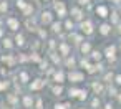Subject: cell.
Segmentation results:
<instances>
[{
	"label": "cell",
	"mask_w": 121,
	"mask_h": 109,
	"mask_svg": "<svg viewBox=\"0 0 121 109\" xmlns=\"http://www.w3.org/2000/svg\"><path fill=\"white\" fill-rule=\"evenodd\" d=\"M81 50H83V51H88V50H90V46H88V45H83V48H81Z\"/></svg>",
	"instance_id": "8992f818"
},
{
	"label": "cell",
	"mask_w": 121,
	"mask_h": 109,
	"mask_svg": "<svg viewBox=\"0 0 121 109\" xmlns=\"http://www.w3.org/2000/svg\"><path fill=\"white\" fill-rule=\"evenodd\" d=\"M43 22H50V13H43Z\"/></svg>",
	"instance_id": "277c9868"
},
{
	"label": "cell",
	"mask_w": 121,
	"mask_h": 109,
	"mask_svg": "<svg viewBox=\"0 0 121 109\" xmlns=\"http://www.w3.org/2000/svg\"><path fill=\"white\" fill-rule=\"evenodd\" d=\"M85 2H86V0H83V4H85Z\"/></svg>",
	"instance_id": "52a82bcc"
},
{
	"label": "cell",
	"mask_w": 121,
	"mask_h": 109,
	"mask_svg": "<svg viewBox=\"0 0 121 109\" xmlns=\"http://www.w3.org/2000/svg\"><path fill=\"white\" fill-rule=\"evenodd\" d=\"M98 13H99V17H106V8L104 7H99L98 8Z\"/></svg>",
	"instance_id": "7a4b0ae2"
},
{
	"label": "cell",
	"mask_w": 121,
	"mask_h": 109,
	"mask_svg": "<svg viewBox=\"0 0 121 109\" xmlns=\"http://www.w3.org/2000/svg\"><path fill=\"white\" fill-rule=\"evenodd\" d=\"M101 32H103V33H106V32H108V27H106V25H103V27H101Z\"/></svg>",
	"instance_id": "5b68a950"
},
{
	"label": "cell",
	"mask_w": 121,
	"mask_h": 109,
	"mask_svg": "<svg viewBox=\"0 0 121 109\" xmlns=\"http://www.w3.org/2000/svg\"><path fill=\"white\" fill-rule=\"evenodd\" d=\"M83 32L85 33H91V25L90 23H83Z\"/></svg>",
	"instance_id": "6da1fadb"
},
{
	"label": "cell",
	"mask_w": 121,
	"mask_h": 109,
	"mask_svg": "<svg viewBox=\"0 0 121 109\" xmlns=\"http://www.w3.org/2000/svg\"><path fill=\"white\" fill-rule=\"evenodd\" d=\"M9 25L12 27V30H15V28H17V22H15V20H10V22H9Z\"/></svg>",
	"instance_id": "3957f363"
}]
</instances>
